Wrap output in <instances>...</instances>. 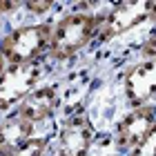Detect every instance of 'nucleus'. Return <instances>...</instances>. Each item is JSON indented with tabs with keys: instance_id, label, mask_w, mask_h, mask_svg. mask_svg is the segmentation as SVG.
<instances>
[{
	"instance_id": "nucleus-12",
	"label": "nucleus",
	"mask_w": 156,
	"mask_h": 156,
	"mask_svg": "<svg viewBox=\"0 0 156 156\" xmlns=\"http://www.w3.org/2000/svg\"><path fill=\"white\" fill-rule=\"evenodd\" d=\"M125 156H156V123L152 127V132L143 138V143L138 147H134V150L129 154H125Z\"/></svg>"
},
{
	"instance_id": "nucleus-4",
	"label": "nucleus",
	"mask_w": 156,
	"mask_h": 156,
	"mask_svg": "<svg viewBox=\"0 0 156 156\" xmlns=\"http://www.w3.org/2000/svg\"><path fill=\"white\" fill-rule=\"evenodd\" d=\"M156 0H143V2H112L103 11L101 31H98L96 45H107L125 34L138 29L140 25L152 23Z\"/></svg>"
},
{
	"instance_id": "nucleus-9",
	"label": "nucleus",
	"mask_w": 156,
	"mask_h": 156,
	"mask_svg": "<svg viewBox=\"0 0 156 156\" xmlns=\"http://www.w3.org/2000/svg\"><path fill=\"white\" fill-rule=\"evenodd\" d=\"M40 129L36 125H31L29 120L20 118L18 114H7L0 116V156L11 154L18 150L23 143L34 138Z\"/></svg>"
},
{
	"instance_id": "nucleus-6",
	"label": "nucleus",
	"mask_w": 156,
	"mask_h": 156,
	"mask_svg": "<svg viewBox=\"0 0 156 156\" xmlns=\"http://www.w3.org/2000/svg\"><path fill=\"white\" fill-rule=\"evenodd\" d=\"M49 62L40 65H27V67H9L0 83V116L13 114L18 105L38 87L45 83V76L49 72Z\"/></svg>"
},
{
	"instance_id": "nucleus-7",
	"label": "nucleus",
	"mask_w": 156,
	"mask_h": 156,
	"mask_svg": "<svg viewBox=\"0 0 156 156\" xmlns=\"http://www.w3.org/2000/svg\"><path fill=\"white\" fill-rule=\"evenodd\" d=\"M62 105H65L62 85L58 80H45L18 105V109L13 112V114L29 120L31 125H36L40 129L42 125L51 123V120L60 114Z\"/></svg>"
},
{
	"instance_id": "nucleus-13",
	"label": "nucleus",
	"mask_w": 156,
	"mask_h": 156,
	"mask_svg": "<svg viewBox=\"0 0 156 156\" xmlns=\"http://www.w3.org/2000/svg\"><path fill=\"white\" fill-rule=\"evenodd\" d=\"M138 58H156V27H152L150 34L138 45Z\"/></svg>"
},
{
	"instance_id": "nucleus-5",
	"label": "nucleus",
	"mask_w": 156,
	"mask_h": 156,
	"mask_svg": "<svg viewBox=\"0 0 156 156\" xmlns=\"http://www.w3.org/2000/svg\"><path fill=\"white\" fill-rule=\"evenodd\" d=\"M120 96L127 109L156 105V58H136L120 72Z\"/></svg>"
},
{
	"instance_id": "nucleus-17",
	"label": "nucleus",
	"mask_w": 156,
	"mask_h": 156,
	"mask_svg": "<svg viewBox=\"0 0 156 156\" xmlns=\"http://www.w3.org/2000/svg\"><path fill=\"white\" fill-rule=\"evenodd\" d=\"M103 156H118V154H103Z\"/></svg>"
},
{
	"instance_id": "nucleus-14",
	"label": "nucleus",
	"mask_w": 156,
	"mask_h": 156,
	"mask_svg": "<svg viewBox=\"0 0 156 156\" xmlns=\"http://www.w3.org/2000/svg\"><path fill=\"white\" fill-rule=\"evenodd\" d=\"M23 13V2H0V18H9Z\"/></svg>"
},
{
	"instance_id": "nucleus-1",
	"label": "nucleus",
	"mask_w": 156,
	"mask_h": 156,
	"mask_svg": "<svg viewBox=\"0 0 156 156\" xmlns=\"http://www.w3.org/2000/svg\"><path fill=\"white\" fill-rule=\"evenodd\" d=\"M112 2H72L65 11L54 16V29L49 40V65H72L98 42L103 11Z\"/></svg>"
},
{
	"instance_id": "nucleus-11",
	"label": "nucleus",
	"mask_w": 156,
	"mask_h": 156,
	"mask_svg": "<svg viewBox=\"0 0 156 156\" xmlns=\"http://www.w3.org/2000/svg\"><path fill=\"white\" fill-rule=\"evenodd\" d=\"M65 5L58 2H47V0H38V2H23V13H27L31 20H49L54 18L51 13Z\"/></svg>"
},
{
	"instance_id": "nucleus-3",
	"label": "nucleus",
	"mask_w": 156,
	"mask_h": 156,
	"mask_svg": "<svg viewBox=\"0 0 156 156\" xmlns=\"http://www.w3.org/2000/svg\"><path fill=\"white\" fill-rule=\"evenodd\" d=\"M98 132L87 107L72 109L54 132L51 156H94Z\"/></svg>"
},
{
	"instance_id": "nucleus-8",
	"label": "nucleus",
	"mask_w": 156,
	"mask_h": 156,
	"mask_svg": "<svg viewBox=\"0 0 156 156\" xmlns=\"http://www.w3.org/2000/svg\"><path fill=\"white\" fill-rule=\"evenodd\" d=\"M156 123V105H143V107L125 109V114L116 120L112 143L118 156L129 154L134 147L143 143V138L152 132Z\"/></svg>"
},
{
	"instance_id": "nucleus-16",
	"label": "nucleus",
	"mask_w": 156,
	"mask_h": 156,
	"mask_svg": "<svg viewBox=\"0 0 156 156\" xmlns=\"http://www.w3.org/2000/svg\"><path fill=\"white\" fill-rule=\"evenodd\" d=\"M152 27H156V5H154V16H152Z\"/></svg>"
},
{
	"instance_id": "nucleus-15",
	"label": "nucleus",
	"mask_w": 156,
	"mask_h": 156,
	"mask_svg": "<svg viewBox=\"0 0 156 156\" xmlns=\"http://www.w3.org/2000/svg\"><path fill=\"white\" fill-rule=\"evenodd\" d=\"M7 69H9V62L5 60L2 51H0V83H2V78H5V74H7Z\"/></svg>"
},
{
	"instance_id": "nucleus-2",
	"label": "nucleus",
	"mask_w": 156,
	"mask_h": 156,
	"mask_svg": "<svg viewBox=\"0 0 156 156\" xmlns=\"http://www.w3.org/2000/svg\"><path fill=\"white\" fill-rule=\"evenodd\" d=\"M54 18L49 20H25L2 29L0 51L9 67H27L47 62L49 40H51Z\"/></svg>"
},
{
	"instance_id": "nucleus-10",
	"label": "nucleus",
	"mask_w": 156,
	"mask_h": 156,
	"mask_svg": "<svg viewBox=\"0 0 156 156\" xmlns=\"http://www.w3.org/2000/svg\"><path fill=\"white\" fill-rule=\"evenodd\" d=\"M51 145H54V132H38L34 138H29L7 156H49Z\"/></svg>"
}]
</instances>
